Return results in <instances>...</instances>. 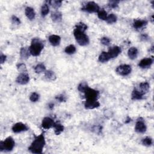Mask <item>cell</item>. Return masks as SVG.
<instances>
[{
	"instance_id": "6da1fadb",
	"label": "cell",
	"mask_w": 154,
	"mask_h": 154,
	"mask_svg": "<svg viewBox=\"0 0 154 154\" xmlns=\"http://www.w3.org/2000/svg\"><path fill=\"white\" fill-rule=\"evenodd\" d=\"M46 141H45L44 134L42 133L41 135L36 137L35 139L28 147V150L33 153H42Z\"/></svg>"
},
{
	"instance_id": "7a4b0ae2",
	"label": "cell",
	"mask_w": 154,
	"mask_h": 154,
	"mask_svg": "<svg viewBox=\"0 0 154 154\" xmlns=\"http://www.w3.org/2000/svg\"><path fill=\"white\" fill-rule=\"evenodd\" d=\"M44 45L43 42L39 39L35 38L32 40L30 47L28 49L31 55L36 57L41 54Z\"/></svg>"
},
{
	"instance_id": "3957f363",
	"label": "cell",
	"mask_w": 154,
	"mask_h": 154,
	"mask_svg": "<svg viewBox=\"0 0 154 154\" xmlns=\"http://www.w3.org/2000/svg\"><path fill=\"white\" fill-rule=\"evenodd\" d=\"M73 35L77 43L80 46H86L89 43V38L87 35H85V31L75 28L73 31Z\"/></svg>"
},
{
	"instance_id": "277c9868",
	"label": "cell",
	"mask_w": 154,
	"mask_h": 154,
	"mask_svg": "<svg viewBox=\"0 0 154 154\" xmlns=\"http://www.w3.org/2000/svg\"><path fill=\"white\" fill-rule=\"evenodd\" d=\"M15 142L12 137H8L4 141L0 142V151H12L15 147Z\"/></svg>"
},
{
	"instance_id": "5b68a950",
	"label": "cell",
	"mask_w": 154,
	"mask_h": 154,
	"mask_svg": "<svg viewBox=\"0 0 154 154\" xmlns=\"http://www.w3.org/2000/svg\"><path fill=\"white\" fill-rule=\"evenodd\" d=\"M85 101H98L99 96V91L95 90L93 89H91L89 87L85 90L84 92Z\"/></svg>"
},
{
	"instance_id": "8992f818",
	"label": "cell",
	"mask_w": 154,
	"mask_h": 154,
	"mask_svg": "<svg viewBox=\"0 0 154 154\" xmlns=\"http://www.w3.org/2000/svg\"><path fill=\"white\" fill-rule=\"evenodd\" d=\"M81 10L90 13H98L100 10V7L98 4L93 1L88 2L81 8Z\"/></svg>"
},
{
	"instance_id": "52a82bcc",
	"label": "cell",
	"mask_w": 154,
	"mask_h": 154,
	"mask_svg": "<svg viewBox=\"0 0 154 154\" xmlns=\"http://www.w3.org/2000/svg\"><path fill=\"white\" fill-rule=\"evenodd\" d=\"M132 69H131V66L128 65H123L118 66L116 69V72L119 75L121 76H127L131 72Z\"/></svg>"
},
{
	"instance_id": "ba28073f",
	"label": "cell",
	"mask_w": 154,
	"mask_h": 154,
	"mask_svg": "<svg viewBox=\"0 0 154 154\" xmlns=\"http://www.w3.org/2000/svg\"><path fill=\"white\" fill-rule=\"evenodd\" d=\"M146 129H147L146 125L145 122L143 121V120H142L141 119H139L135 123V131L138 133L143 134L146 132Z\"/></svg>"
},
{
	"instance_id": "9c48e42d",
	"label": "cell",
	"mask_w": 154,
	"mask_h": 154,
	"mask_svg": "<svg viewBox=\"0 0 154 154\" xmlns=\"http://www.w3.org/2000/svg\"><path fill=\"white\" fill-rule=\"evenodd\" d=\"M28 129L27 125L22 122H18L15 123L12 127V131L15 133H20Z\"/></svg>"
},
{
	"instance_id": "30bf717a",
	"label": "cell",
	"mask_w": 154,
	"mask_h": 154,
	"mask_svg": "<svg viewBox=\"0 0 154 154\" xmlns=\"http://www.w3.org/2000/svg\"><path fill=\"white\" fill-rule=\"evenodd\" d=\"M30 81L29 75L27 73H21L16 78V83L21 85H25Z\"/></svg>"
},
{
	"instance_id": "8fae6325",
	"label": "cell",
	"mask_w": 154,
	"mask_h": 154,
	"mask_svg": "<svg viewBox=\"0 0 154 154\" xmlns=\"http://www.w3.org/2000/svg\"><path fill=\"white\" fill-rule=\"evenodd\" d=\"M55 122L50 117H45L42 122V127L45 129H49L52 127H54Z\"/></svg>"
},
{
	"instance_id": "7c38bea8",
	"label": "cell",
	"mask_w": 154,
	"mask_h": 154,
	"mask_svg": "<svg viewBox=\"0 0 154 154\" xmlns=\"http://www.w3.org/2000/svg\"><path fill=\"white\" fill-rule=\"evenodd\" d=\"M121 48L119 47L115 46V47H113L110 48L108 51V53L109 54L111 59H115L121 53Z\"/></svg>"
},
{
	"instance_id": "4fadbf2b",
	"label": "cell",
	"mask_w": 154,
	"mask_h": 154,
	"mask_svg": "<svg viewBox=\"0 0 154 154\" xmlns=\"http://www.w3.org/2000/svg\"><path fill=\"white\" fill-rule=\"evenodd\" d=\"M153 60L152 58H145L139 62V66L142 69H146L153 64Z\"/></svg>"
},
{
	"instance_id": "5bb4252c",
	"label": "cell",
	"mask_w": 154,
	"mask_h": 154,
	"mask_svg": "<svg viewBox=\"0 0 154 154\" xmlns=\"http://www.w3.org/2000/svg\"><path fill=\"white\" fill-rule=\"evenodd\" d=\"M49 42L53 47H57L61 42V37L58 35H51L49 38Z\"/></svg>"
},
{
	"instance_id": "9a60e30c",
	"label": "cell",
	"mask_w": 154,
	"mask_h": 154,
	"mask_svg": "<svg viewBox=\"0 0 154 154\" xmlns=\"http://www.w3.org/2000/svg\"><path fill=\"white\" fill-rule=\"evenodd\" d=\"M100 106V103L98 101H85L84 103V107L86 109L92 110L95 108H98Z\"/></svg>"
},
{
	"instance_id": "2e32d148",
	"label": "cell",
	"mask_w": 154,
	"mask_h": 154,
	"mask_svg": "<svg viewBox=\"0 0 154 154\" xmlns=\"http://www.w3.org/2000/svg\"><path fill=\"white\" fill-rule=\"evenodd\" d=\"M25 14L28 19L33 20L35 18V16H36L35 11L32 7H26L25 10Z\"/></svg>"
},
{
	"instance_id": "e0dca14e",
	"label": "cell",
	"mask_w": 154,
	"mask_h": 154,
	"mask_svg": "<svg viewBox=\"0 0 154 154\" xmlns=\"http://www.w3.org/2000/svg\"><path fill=\"white\" fill-rule=\"evenodd\" d=\"M147 24V21L146 20L135 19L133 22V27L135 29L138 30L144 27Z\"/></svg>"
},
{
	"instance_id": "ac0fdd59",
	"label": "cell",
	"mask_w": 154,
	"mask_h": 154,
	"mask_svg": "<svg viewBox=\"0 0 154 154\" xmlns=\"http://www.w3.org/2000/svg\"><path fill=\"white\" fill-rule=\"evenodd\" d=\"M144 94L142 93L139 90L134 89L131 95V98L133 100H141L143 99Z\"/></svg>"
},
{
	"instance_id": "d6986e66",
	"label": "cell",
	"mask_w": 154,
	"mask_h": 154,
	"mask_svg": "<svg viewBox=\"0 0 154 154\" xmlns=\"http://www.w3.org/2000/svg\"><path fill=\"white\" fill-rule=\"evenodd\" d=\"M138 49H137L135 47H131L128 49V55L129 58L131 60H134L137 57L138 55Z\"/></svg>"
},
{
	"instance_id": "ffe728a7",
	"label": "cell",
	"mask_w": 154,
	"mask_h": 154,
	"mask_svg": "<svg viewBox=\"0 0 154 154\" xmlns=\"http://www.w3.org/2000/svg\"><path fill=\"white\" fill-rule=\"evenodd\" d=\"M30 55L29 49H28L25 47L21 48L20 50V56L21 58L23 60H27L29 58Z\"/></svg>"
},
{
	"instance_id": "44dd1931",
	"label": "cell",
	"mask_w": 154,
	"mask_h": 154,
	"mask_svg": "<svg viewBox=\"0 0 154 154\" xmlns=\"http://www.w3.org/2000/svg\"><path fill=\"white\" fill-rule=\"evenodd\" d=\"M149 87L150 85L149 83L147 82H143L139 84L140 90H139L142 93H143L145 95L148 92V91L149 90Z\"/></svg>"
},
{
	"instance_id": "7402d4cb",
	"label": "cell",
	"mask_w": 154,
	"mask_h": 154,
	"mask_svg": "<svg viewBox=\"0 0 154 154\" xmlns=\"http://www.w3.org/2000/svg\"><path fill=\"white\" fill-rule=\"evenodd\" d=\"M110 59L111 58L108 52H105V51H103V52L101 53L98 58V60L101 63L108 62Z\"/></svg>"
},
{
	"instance_id": "603a6c76",
	"label": "cell",
	"mask_w": 154,
	"mask_h": 154,
	"mask_svg": "<svg viewBox=\"0 0 154 154\" xmlns=\"http://www.w3.org/2000/svg\"><path fill=\"white\" fill-rule=\"evenodd\" d=\"M51 17L54 22H60L62 19V13L59 11H55L51 13Z\"/></svg>"
},
{
	"instance_id": "cb8c5ba5",
	"label": "cell",
	"mask_w": 154,
	"mask_h": 154,
	"mask_svg": "<svg viewBox=\"0 0 154 154\" xmlns=\"http://www.w3.org/2000/svg\"><path fill=\"white\" fill-rule=\"evenodd\" d=\"M54 133L56 135H60L63 131H64V127L63 125H62L59 122H56L54 125Z\"/></svg>"
},
{
	"instance_id": "d4e9b609",
	"label": "cell",
	"mask_w": 154,
	"mask_h": 154,
	"mask_svg": "<svg viewBox=\"0 0 154 154\" xmlns=\"http://www.w3.org/2000/svg\"><path fill=\"white\" fill-rule=\"evenodd\" d=\"M45 76L47 79H48V80L50 81H54L57 78L55 73L53 71L50 70L46 71L45 74Z\"/></svg>"
},
{
	"instance_id": "484cf974",
	"label": "cell",
	"mask_w": 154,
	"mask_h": 154,
	"mask_svg": "<svg viewBox=\"0 0 154 154\" xmlns=\"http://www.w3.org/2000/svg\"><path fill=\"white\" fill-rule=\"evenodd\" d=\"M117 17L116 15L115 14H110L109 16H107V18L106 19V21L108 24H112L115 23V22L117 21Z\"/></svg>"
},
{
	"instance_id": "4316f807",
	"label": "cell",
	"mask_w": 154,
	"mask_h": 154,
	"mask_svg": "<svg viewBox=\"0 0 154 154\" xmlns=\"http://www.w3.org/2000/svg\"><path fill=\"white\" fill-rule=\"evenodd\" d=\"M65 52L67 54H69V55L73 54L76 52V48L73 45H69V46L66 47L65 49Z\"/></svg>"
},
{
	"instance_id": "83f0119b",
	"label": "cell",
	"mask_w": 154,
	"mask_h": 154,
	"mask_svg": "<svg viewBox=\"0 0 154 154\" xmlns=\"http://www.w3.org/2000/svg\"><path fill=\"white\" fill-rule=\"evenodd\" d=\"M45 70H46V67L42 63L38 64L35 67V71L37 73H41L42 72H43L45 71Z\"/></svg>"
},
{
	"instance_id": "f1b7e54d",
	"label": "cell",
	"mask_w": 154,
	"mask_h": 154,
	"mask_svg": "<svg viewBox=\"0 0 154 154\" xmlns=\"http://www.w3.org/2000/svg\"><path fill=\"white\" fill-rule=\"evenodd\" d=\"M49 3L50 5L54 7L55 9H58L61 7V5L62 4V1H58V0H53V1H49Z\"/></svg>"
},
{
	"instance_id": "f546056e",
	"label": "cell",
	"mask_w": 154,
	"mask_h": 154,
	"mask_svg": "<svg viewBox=\"0 0 154 154\" xmlns=\"http://www.w3.org/2000/svg\"><path fill=\"white\" fill-rule=\"evenodd\" d=\"M49 12V8L47 4H43L41 8V14L43 17L46 16Z\"/></svg>"
},
{
	"instance_id": "4dcf8cb0",
	"label": "cell",
	"mask_w": 154,
	"mask_h": 154,
	"mask_svg": "<svg viewBox=\"0 0 154 154\" xmlns=\"http://www.w3.org/2000/svg\"><path fill=\"white\" fill-rule=\"evenodd\" d=\"M98 18L103 21H106L107 18V13L106 12V11L104 9L100 10L99 12H98Z\"/></svg>"
},
{
	"instance_id": "1f68e13d",
	"label": "cell",
	"mask_w": 154,
	"mask_h": 154,
	"mask_svg": "<svg viewBox=\"0 0 154 154\" xmlns=\"http://www.w3.org/2000/svg\"><path fill=\"white\" fill-rule=\"evenodd\" d=\"M89 87L88 84H87V83L85 82H83L81 83L78 85V90L80 92L84 93L85 92V90L87 89V87Z\"/></svg>"
},
{
	"instance_id": "d6a6232c",
	"label": "cell",
	"mask_w": 154,
	"mask_h": 154,
	"mask_svg": "<svg viewBox=\"0 0 154 154\" xmlns=\"http://www.w3.org/2000/svg\"><path fill=\"white\" fill-rule=\"evenodd\" d=\"M142 145L145 146H151L153 143V140L150 137H146L142 140Z\"/></svg>"
},
{
	"instance_id": "836d02e7",
	"label": "cell",
	"mask_w": 154,
	"mask_h": 154,
	"mask_svg": "<svg viewBox=\"0 0 154 154\" xmlns=\"http://www.w3.org/2000/svg\"><path fill=\"white\" fill-rule=\"evenodd\" d=\"M16 67H17V69H18L19 72H20L21 73H27V66L24 63H19L18 65H17Z\"/></svg>"
},
{
	"instance_id": "e575fe53",
	"label": "cell",
	"mask_w": 154,
	"mask_h": 154,
	"mask_svg": "<svg viewBox=\"0 0 154 154\" xmlns=\"http://www.w3.org/2000/svg\"><path fill=\"white\" fill-rule=\"evenodd\" d=\"M39 98L40 96L38 93L36 92H33L30 96V100L33 102H36L39 99Z\"/></svg>"
},
{
	"instance_id": "d590c367",
	"label": "cell",
	"mask_w": 154,
	"mask_h": 154,
	"mask_svg": "<svg viewBox=\"0 0 154 154\" xmlns=\"http://www.w3.org/2000/svg\"><path fill=\"white\" fill-rule=\"evenodd\" d=\"M120 3L119 1H116V0H113L108 2V5L110 8L116 9L118 7V4Z\"/></svg>"
},
{
	"instance_id": "8d00e7d4",
	"label": "cell",
	"mask_w": 154,
	"mask_h": 154,
	"mask_svg": "<svg viewBox=\"0 0 154 154\" xmlns=\"http://www.w3.org/2000/svg\"><path fill=\"white\" fill-rule=\"evenodd\" d=\"M101 43L102 45H105V46H108V45H109L110 43V39L109 38H108V37H104L101 38Z\"/></svg>"
},
{
	"instance_id": "74e56055",
	"label": "cell",
	"mask_w": 154,
	"mask_h": 154,
	"mask_svg": "<svg viewBox=\"0 0 154 154\" xmlns=\"http://www.w3.org/2000/svg\"><path fill=\"white\" fill-rule=\"evenodd\" d=\"M55 99H56V100H57L60 102H65L66 101V97L63 95H60L55 96Z\"/></svg>"
},
{
	"instance_id": "f35d334b",
	"label": "cell",
	"mask_w": 154,
	"mask_h": 154,
	"mask_svg": "<svg viewBox=\"0 0 154 154\" xmlns=\"http://www.w3.org/2000/svg\"><path fill=\"white\" fill-rule=\"evenodd\" d=\"M12 21L13 22V24H15L16 25H19L21 24L20 19L18 18V17L16 16H12Z\"/></svg>"
},
{
	"instance_id": "ab89813d",
	"label": "cell",
	"mask_w": 154,
	"mask_h": 154,
	"mask_svg": "<svg viewBox=\"0 0 154 154\" xmlns=\"http://www.w3.org/2000/svg\"><path fill=\"white\" fill-rule=\"evenodd\" d=\"M7 59V56L4 55L3 54H1V56H0V63H1V64H3L6 61Z\"/></svg>"
},
{
	"instance_id": "60d3db41",
	"label": "cell",
	"mask_w": 154,
	"mask_h": 154,
	"mask_svg": "<svg viewBox=\"0 0 154 154\" xmlns=\"http://www.w3.org/2000/svg\"><path fill=\"white\" fill-rule=\"evenodd\" d=\"M141 40H143V41H146V40L148 39V36L146 35V34H145V35H142L141 36Z\"/></svg>"
},
{
	"instance_id": "b9f144b4",
	"label": "cell",
	"mask_w": 154,
	"mask_h": 154,
	"mask_svg": "<svg viewBox=\"0 0 154 154\" xmlns=\"http://www.w3.org/2000/svg\"><path fill=\"white\" fill-rule=\"evenodd\" d=\"M54 106V104L53 103H50V104L48 105V107L49 108V109H51V110L53 109Z\"/></svg>"
}]
</instances>
